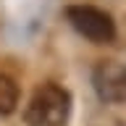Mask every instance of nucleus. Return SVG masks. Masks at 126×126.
Returning a JSON list of instances; mask_svg holds the SVG:
<instances>
[{
    "instance_id": "1",
    "label": "nucleus",
    "mask_w": 126,
    "mask_h": 126,
    "mask_svg": "<svg viewBox=\"0 0 126 126\" xmlns=\"http://www.w3.org/2000/svg\"><path fill=\"white\" fill-rule=\"evenodd\" d=\"M71 113V94L58 84H42L26 105L29 126H63Z\"/></svg>"
},
{
    "instance_id": "2",
    "label": "nucleus",
    "mask_w": 126,
    "mask_h": 126,
    "mask_svg": "<svg viewBox=\"0 0 126 126\" xmlns=\"http://www.w3.org/2000/svg\"><path fill=\"white\" fill-rule=\"evenodd\" d=\"M66 18L71 21V26L87 37L94 45H108L116 39V24L105 11L94 5H68L66 8Z\"/></svg>"
},
{
    "instance_id": "3",
    "label": "nucleus",
    "mask_w": 126,
    "mask_h": 126,
    "mask_svg": "<svg viewBox=\"0 0 126 126\" xmlns=\"http://www.w3.org/2000/svg\"><path fill=\"white\" fill-rule=\"evenodd\" d=\"M92 84L102 102H126V66L118 61H100L92 71Z\"/></svg>"
},
{
    "instance_id": "4",
    "label": "nucleus",
    "mask_w": 126,
    "mask_h": 126,
    "mask_svg": "<svg viewBox=\"0 0 126 126\" xmlns=\"http://www.w3.org/2000/svg\"><path fill=\"white\" fill-rule=\"evenodd\" d=\"M18 105V87L11 76L0 74V116H11Z\"/></svg>"
}]
</instances>
